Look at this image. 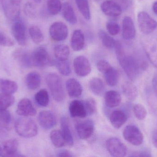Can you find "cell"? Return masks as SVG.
I'll return each instance as SVG.
<instances>
[{
  "label": "cell",
  "mask_w": 157,
  "mask_h": 157,
  "mask_svg": "<svg viewBox=\"0 0 157 157\" xmlns=\"http://www.w3.org/2000/svg\"><path fill=\"white\" fill-rule=\"evenodd\" d=\"M114 48L116 57L120 65L128 78L132 81L136 80L141 73L148 68L147 62L140 61L132 55L126 54L120 41H116Z\"/></svg>",
  "instance_id": "obj_1"
},
{
  "label": "cell",
  "mask_w": 157,
  "mask_h": 157,
  "mask_svg": "<svg viewBox=\"0 0 157 157\" xmlns=\"http://www.w3.org/2000/svg\"><path fill=\"white\" fill-rule=\"evenodd\" d=\"M16 131L18 135L24 138H31L38 133L36 123L28 117H21L17 120L15 124Z\"/></svg>",
  "instance_id": "obj_2"
},
{
  "label": "cell",
  "mask_w": 157,
  "mask_h": 157,
  "mask_svg": "<svg viewBox=\"0 0 157 157\" xmlns=\"http://www.w3.org/2000/svg\"><path fill=\"white\" fill-rule=\"evenodd\" d=\"M46 80L54 100L58 102L63 101L65 98V93L61 78L55 73H50L47 76Z\"/></svg>",
  "instance_id": "obj_3"
},
{
  "label": "cell",
  "mask_w": 157,
  "mask_h": 157,
  "mask_svg": "<svg viewBox=\"0 0 157 157\" xmlns=\"http://www.w3.org/2000/svg\"><path fill=\"white\" fill-rule=\"evenodd\" d=\"M141 42L148 60L157 68V34H144Z\"/></svg>",
  "instance_id": "obj_4"
},
{
  "label": "cell",
  "mask_w": 157,
  "mask_h": 157,
  "mask_svg": "<svg viewBox=\"0 0 157 157\" xmlns=\"http://www.w3.org/2000/svg\"><path fill=\"white\" fill-rule=\"evenodd\" d=\"M137 21L140 30L145 35L151 34L157 28V21L144 11L138 13Z\"/></svg>",
  "instance_id": "obj_5"
},
{
  "label": "cell",
  "mask_w": 157,
  "mask_h": 157,
  "mask_svg": "<svg viewBox=\"0 0 157 157\" xmlns=\"http://www.w3.org/2000/svg\"><path fill=\"white\" fill-rule=\"evenodd\" d=\"M123 136L125 140L133 145L140 146L144 142V137L140 129L133 125H129L124 128Z\"/></svg>",
  "instance_id": "obj_6"
},
{
  "label": "cell",
  "mask_w": 157,
  "mask_h": 157,
  "mask_svg": "<svg viewBox=\"0 0 157 157\" xmlns=\"http://www.w3.org/2000/svg\"><path fill=\"white\" fill-rule=\"evenodd\" d=\"M106 148L111 155L115 157H123L127 155L125 145L117 138H109L106 142Z\"/></svg>",
  "instance_id": "obj_7"
},
{
  "label": "cell",
  "mask_w": 157,
  "mask_h": 157,
  "mask_svg": "<svg viewBox=\"0 0 157 157\" xmlns=\"http://www.w3.org/2000/svg\"><path fill=\"white\" fill-rule=\"evenodd\" d=\"M21 0H2L5 14L7 18L14 21L19 18Z\"/></svg>",
  "instance_id": "obj_8"
},
{
  "label": "cell",
  "mask_w": 157,
  "mask_h": 157,
  "mask_svg": "<svg viewBox=\"0 0 157 157\" xmlns=\"http://www.w3.org/2000/svg\"><path fill=\"white\" fill-rule=\"evenodd\" d=\"M13 21L12 26V34L19 45L25 46L27 44V35L25 23L19 18Z\"/></svg>",
  "instance_id": "obj_9"
},
{
  "label": "cell",
  "mask_w": 157,
  "mask_h": 157,
  "mask_svg": "<svg viewBox=\"0 0 157 157\" xmlns=\"http://www.w3.org/2000/svg\"><path fill=\"white\" fill-rule=\"evenodd\" d=\"M32 65L39 67L47 66L50 63L49 55L43 47H39L31 54Z\"/></svg>",
  "instance_id": "obj_10"
},
{
  "label": "cell",
  "mask_w": 157,
  "mask_h": 157,
  "mask_svg": "<svg viewBox=\"0 0 157 157\" xmlns=\"http://www.w3.org/2000/svg\"><path fill=\"white\" fill-rule=\"evenodd\" d=\"M51 38L55 41H62L67 38L68 36V28L67 26L61 22L53 23L49 29Z\"/></svg>",
  "instance_id": "obj_11"
},
{
  "label": "cell",
  "mask_w": 157,
  "mask_h": 157,
  "mask_svg": "<svg viewBox=\"0 0 157 157\" xmlns=\"http://www.w3.org/2000/svg\"><path fill=\"white\" fill-rule=\"evenodd\" d=\"M75 129L80 139L87 140L91 137L94 132V123L90 120L80 121L75 124Z\"/></svg>",
  "instance_id": "obj_12"
},
{
  "label": "cell",
  "mask_w": 157,
  "mask_h": 157,
  "mask_svg": "<svg viewBox=\"0 0 157 157\" xmlns=\"http://www.w3.org/2000/svg\"><path fill=\"white\" fill-rule=\"evenodd\" d=\"M75 72L78 76L85 77L91 72V68L88 59L84 56H79L74 59L73 62Z\"/></svg>",
  "instance_id": "obj_13"
},
{
  "label": "cell",
  "mask_w": 157,
  "mask_h": 157,
  "mask_svg": "<svg viewBox=\"0 0 157 157\" xmlns=\"http://www.w3.org/2000/svg\"><path fill=\"white\" fill-rule=\"evenodd\" d=\"M18 146V141L15 139H9L0 142V156H17Z\"/></svg>",
  "instance_id": "obj_14"
},
{
  "label": "cell",
  "mask_w": 157,
  "mask_h": 157,
  "mask_svg": "<svg viewBox=\"0 0 157 157\" xmlns=\"http://www.w3.org/2000/svg\"><path fill=\"white\" fill-rule=\"evenodd\" d=\"M38 121L41 127L45 130H49L57 124L55 114L50 111H42L39 114Z\"/></svg>",
  "instance_id": "obj_15"
},
{
  "label": "cell",
  "mask_w": 157,
  "mask_h": 157,
  "mask_svg": "<svg viewBox=\"0 0 157 157\" xmlns=\"http://www.w3.org/2000/svg\"><path fill=\"white\" fill-rule=\"evenodd\" d=\"M16 112L20 116L28 117L35 116L37 113L32 102L27 98L23 99L19 101Z\"/></svg>",
  "instance_id": "obj_16"
},
{
  "label": "cell",
  "mask_w": 157,
  "mask_h": 157,
  "mask_svg": "<svg viewBox=\"0 0 157 157\" xmlns=\"http://www.w3.org/2000/svg\"><path fill=\"white\" fill-rule=\"evenodd\" d=\"M101 8L105 14L112 17L119 16L122 12L121 6L113 0H108L103 2Z\"/></svg>",
  "instance_id": "obj_17"
},
{
  "label": "cell",
  "mask_w": 157,
  "mask_h": 157,
  "mask_svg": "<svg viewBox=\"0 0 157 157\" xmlns=\"http://www.w3.org/2000/svg\"><path fill=\"white\" fill-rule=\"evenodd\" d=\"M135 26L132 18L125 16L122 21V37L126 40H131L136 36Z\"/></svg>",
  "instance_id": "obj_18"
},
{
  "label": "cell",
  "mask_w": 157,
  "mask_h": 157,
  "mask_svg": "<svg viewBox=\"0 0 157 157\" xmlns=\"http://www.w3.org/2000/svg\"><path fill=\"white\" fill-rule=\"evenodd\" d=\"M69 111L72 118L84 119L87 115L84 102L76 100H73L70 103Z\"/></svg>",
  "instance_id": "obj_19"
},
{
  "label": "cell",
  "mask_w": 157,
  "mask_h": 157,
  "mask_svg": "<svg viewBox=\"0 0 157 157\" xmlns=\"http://www.w3.org/2000/svg\"><path fill=\"white\" fill-rule=\"evenodd\" d=\"M66 88L68 95L72 98H79L82 95V87L75 78H70L66 82Z\"/></svg>",
  "instance_id": "obj_20"
},
{
  "label": "cell",
  "mask_w": 157,
  "mask_h": 157,
  "mask_svg": "<svg viewBox=\"0 0 157 157\" xmlns=\"http://www.w3.org/2000/svg\"><path fill=\"white\" fill-rule=\"evenodd\" d=\"M109 120L112 125L115 129H119L127 121V116L123 111L116 110L111 113Z\"/></svg>",
  "instance_id": "obj_21"
},
{
  "label": "cell",
  "mask_w": 157,
  "mask_h": 157,
  "mask_svg": "<svg viewBox=\"0 0 157 157\" xmlns=\"http://www.w3.org/2000/svg\"><path fill=\"white\" fill-rule=\"evenodd\" d=\"M105 105L108 108H114L118 107L121 102V96L118 91L109 90L105 94Z\"/></svg>",
  "instance_id": "obj_22"
},
{
  "label": "cell",
  "mask_w": 157,
  "mask_h": 157,
  "mask_svg": "<svg viewBox=\"0 0 157 157\" xmlns=\"http://www.w3.org/2000/svg\"><path fill=\"white\" fill-rule=\"evenodd\" d=\"M13 57L24 67H29L33 65L31 54L28 53L24 50L20 49L15 50L13 53Z\"/></svg>",
  "instance_id": "obj_23"
},
{
  "label": "cell",
  "mask_w": 157,
  "mask_h": 157,
  "mask_svg": "<svg viewBox=\"0 0 157 157\" xmlns=\"http://www.w3.org/2000/svg\"><path fill=\"white\" fill-rule=\"evenodd\" d=\"M122 90L126 98L130 101H134L138 96L137 88L131 82L126 81L122 85Z\"/></svg>",
  "instance_id": "obj_24"
},
{
  "label": "cell",
  "mask_w": 157,
  "mask_h": 157,
  "mask_svg": "<svg viewBox=\"0 0 157 157\" xmlns=\"http://www.w3.org/2000/svg\"><path fill=\"white\" fill-rule=\"evenodd\" d=\"M72 48L75 51L81 50L85 45V37L80 29L75 30L71 41Z\"/></svg>",
  "instance_id": "obj_25"
},
{
  "label": "cell",
  "mask_w": 157,
  "mask_h": 157,
  "mask_svg": "<svg viewBox=\"0 0 157 157\" xmlns=\"http://www.w3.org/2000/svg\"><path fill=\"white\" fill-rule=\"evenodd\" d=\"M60 123L61 132L64 137L65 143L69 146H72L74 145L73 137L67 119L65 117H63L61 119Z\"/></svg>",
  "instance_id": "obj_26"
},
{
  "label": "cell",
  "mask_w": 157,
  "mask_h": 157,
  "mask_svg": "<svg viewBox=\"0 0 157 157\" xmlns=\"http://www.w3.org/2000/svg\"><path fill=\"white\" fill-rule=\"evenodd\" d=\"M89 87L92 93L97 96H101L105 90V85L103 81L98 77L92 78L89 83Z\"/></svg>",
  "instance_id": "obj_27"
},
{
  "label": "cell",
  "mask_w": 157,
  "mask_h": 157,
  "mask_svg": "<svg viewBox=\"0 0 157 157\" xmlns=\"http://www.w3.org/2000/svg\"><path fill=\"white\" fill-rule=\"evenodd\" d=\"M63 15L64 19L71 25L77 23V18L72 6L69 2H65L62 6Z\"/></svg>",
  "instance_id": "obj_28"
},
{
  "label": "cell",
  "mask_w": 157,
  "mask_h": 157,
  "mask_svg": "<svg viewBox=\"0 0 157 157\" xmlns=\"http://www.w3.org/2000/svg\"><path fill=\"white\" fill-rule=\"evenodd\" d=\"M27 86L30 90L38 88L41 84V76L37 72H31L27 75L26 78Z\"/></svg>",
  "instance_id": "obj_29"
},
{
  "label": "cell",
  "mask_w": 157,
  "mask_h": 157,
  "mask_svg": "<svg viewBox=\"0 0 157 157\" xmlns=\"http://www.w3.org/2000/svg\"><path fill=\"white\" fill-rule=\"evenodd\" d=\"M18 89L17 84L8 79H0V90L2 93L13 94Z\"/></svg>",
  "instance_id": "obj_30"
},
{
  "label": "cell",
  "mask_w": 157,
  "mask_h": 157,
  "mask_svg": "<svg viewBox=\"0 0 157 157\" xmlns=\"http://www.w3.org/2000/svg\"><path fill=\"white\" fill-rule=\"evenodd\" d=\"M54 53L57 60L62 61H67L70 56V48L65 44L58 45L54 48Z\"/></svg>",
  "instance_id": "obj_31"
},
{
  "label": "cell",
  "mask_w": 157,
  "mask_h": 157,
  "mask_svg": "<svg viewBox=\"0 0 157 157\" xmlns=\"http://www.w3.org/2000/svg\"><path fill=\"white\" fill-rule=\"evenodd\" d=\"M104 75L105 81L108 85L114 87L118 84L119 81V73L117 69L113 67Z\"/></svg>",
  "instance_id": "obj_32"
},
{
  "label": "cell",
  "mask_w": 157,
  "mask_h": 157,
  "mask_svg": "<svg viewBox=\"0 0 157 157\" xmlns=\"http://www.w3.org/2000/svg\"><path fill=\"white\" fill-rule=\"evenodd\" d=\"M50 138L53 145L57 148H60L66 144L62 133L59 130L52 131L50 133Z\"/></svg>",
  "instance_id": "obj_33"
},
{
  "label": "cell",
  "mask_w": 157,
  "mask_h": 157,
  "mask_svg": "<svg viewBox=\"0 0 157 157\" xmlns=\"http://www.w3.org/2000/svg\"><path fill=\"white\" fill-rule=\"evenodd\" d=\"M35 99L37 104L40 107H47L49 102L48 93L45 89H40L37 92L35 95Z\"/></svg>",
  "instance_id": "obj_34"
},
{
  "label": "cell",
  "mask_w": 157,
  "mask_h": 157,
  "mask_svg": "<svg viewBox=\"0 0 157 157\" xmlns=\"http://www.w3.org/2000/svg\"><path fill=\"white\" fill-rule=\"evenodd\" d=\"M15 97L12 94L2 93L0 94V110H6L13 104Z\"/></svg>",
  "instance_id": "obj_35"
},
{
  "label": "cell",
  "mask_w": 157,
  "mask_h": 157,
  "mask_svg": "<svg viewBox=\"0 0 157 157\" xmlns=\"http://www.w3.org/2000/svg\"><path fill=\"white\" fill-rule=\"evenodd\" d=\"M29 34L30 37L34 43L38 44L44 40V36L40 29L37 26H32L29 28Z\"/></svg>",
  "instance_id": "obj_36"
},
{
  "label": "cell",
  "mask_w": 157,
  "mask_h": 157,
  "mask_svg": "<svg viewBox=\"0 0 157 157\" xmlns=\"http://www.w3.org/2000/svg\"><path fill=\"white\" fill-rule=\"evenodd\" d=\"M79 12L86 20L90 19V13L88 0H75Z\"/></svg>",
  "instance_id": "obj_37"
},
{
  "label": "cell",
  "mask_w": 157,
  "mask_h": 157,
  "mask_svg": "<svg viewBox=\"0 0 157 157\" xmlns=\"http://www.w3.org/2000/svg\"><path fill=\"white\" fill-rule=\"evenodd\" d=\"M99 37L104 47L107 49H113L114 48L116 41L107 32L103 30H100Z\"/></svg>",
  "instance_id": "obj_38"
},
{
  "label": "cell",
  "mask_w": 157,
  "mask_h": 157,
  "mask_svg": "<svg viewBox=\"0 0 157 157\" xmlns=\"http://www.w3.org/2000/svg\"><path fill=\"white\" fill-rule=\"evenodd\" d=\"M54 64L58 71L62 75L67 76L71 73V65L67 61H62L57 60L54 62Z\"/></svg>",
  "instance_id": "obj_39"
},
{
  "label": "cell",
  "mask_w": 157,
  "mask_h": 157,
  "mask_svg": "<svg viewBox=\"0 0 157 157\" xmlns=\"http://www.w3.org/2000/svg\"><path fill=\"white\" fill-rule=\"evenodd\" d=\"M62 8V5L60 0H48L47 9L50 14L55 15Z\"/></svg>",
  "instance_id": "obj_40"
},
{
  "label": "cell",
  "mask_w": 157,
  "mask_h": 157,
  "mask_svg": "<svg viewBox=\"0 0 157 157\" xmlns=\"http://www.w3.org/2000/svg\"><path fill=\"white\" fill-rule=\"evenodd\" d=\"M135 116L137 120H143L146 118L147 112L144 105L141 104H136L133 108Z\"/></svg>",
  "instance_id": "obj_41"
},
{
  "label": "cell",
  "mask_w": 157,
  "mask_h": 157,
  "mask_svg": "<svg viewBox=\"0 0 157 157\" xmlns=\"http://www.w3.org/2000/svg\"><path fill=\"white\" fill-rule=\"evenodd\" d=\"M83 102L87 115H93L96 112L97 110V103L94 99L89 98L87 99Z\"/></svg>",
  "instance_id": "obj_42"
},
{
  "label": "cell",
  "mask_w": 157,
  "mask_h": 157,
  "mask_svg": "<svg viewBox=\"0 0 157 157\" xmlns=\"http://www.w3.org/2000/svg\"><path fill=\"white\" fill-rule=\"evenodd\" d=\"M12 121V116L8 111L6 109L0 110V122L9 129Z\"/></svg>",
  "instance_id": "obj_43"
},
{
  "label": "cell",
  "mask_w": 157,
  "mask_h": 157,
  "mask_svg": "<svg viewBox=\"0 0 157 157\" xmlns=\"http://www.w3.org/2000/svg\"><path fill=\"white\" fill-rule=\"evenodd\" d=\"M25 14L30 18H34L36 17L37 10L35 6L31 2L25 4L24 6Z\"/></svg>",
  "instance_id": "obj_44"
},
{
  "label": "cell",
  "mask_w": 157,
  "mask_h": 157,
  "mask_svg": "<svg viewBox=\"0 0 157 157\" xmlns=\"http://www.w3.org/2000/svg\"><path fill=\"white\" fill-rule=\"evenodd\" d=\"M106 28L109 33L112 36L117 35L120 32V26L116 22L113 21L108 22L106 25Z\"/></svg>",
  "instance_id": "obj_45"
},
{
  "label": "cell",
  "mask_w": 157,
  "mask_h": 157,
  "mask_svg": "<svg viewBox=\"0 0 157 157\" xmlns=\"http://www.w3.org/2000/svg\"><path fill=\"white\" fill-rule=\"evenodd\" d=\"M97 66L98 70L103 74L107 73L113 67L109 62L104 60L99 61L97 63Z\"/></svg>",
  "instance_id": "obj_46"
},
{
  "label": "cell",
  "mask_w": 157,
  "mask_h": 157,
  "mask_svg": "<svg viewBox=\"0 0 157 157\" xmlns=\"http://www.w3.org/2000/svg\"><path fill=\"white\" fill-rule=\"evenodd\" d=\"M14 45L13 40L0 31V46L12 47Z\"/></svg>",
  "instance_id": "obj_47"
},
{
  "label": "cell",
  "mask_w": 157,
  "mask_h": 157,
  "mask_svg": "<svg viewBox=\"0 0 157 157\" xmlns=\"http://www.w3.org/2000/svg\"><path fill=\"white\" fill-rule=\"evenodd\" d=\"M130 157H151V153L148 151H136L131 153Z\"/></svg>",
  "instance_id": "obj_48"
},
{
  "label": "cell",
  "mask_w": 157,
  "mask_h": 157,
  "mask_svg": "<svg viewBox=\"0 0 157 157\" xmlns=\"http://www.w3.org/2000/svg\"><path fill=\"white\" fill-rule=\"evenodd\" d=\"M118 1L117 2L118 4L121 6H123V7H126L129 6V5L131 4L132 0H117Z\"/></svg>",
  "instance_id": "obj_49"
},
{
  "label": "cell",
  "mask_w": 157,
  "mask_h": 157,
  "mask_svg": "<svg viewBox=\"0 0 157 157\" xmlns=\"http://www.w3.org/2000/svg\"><path fill=\"white\" fill-rule=\"evenodd\" d=\"M152 141L155 147L157 148V129L153 131L152 135Z\"/></svg>",
  "instance_id": "obj_50"
},
{
  "label": "cell",
  "mask_w": 157,
  "mask_h": 157,
  "mask_svg": "<svg viewBox=\"0 0 157 157\" xmlns=\"http://www.w3.org/2000/svg\"><path fill=\"white\" fill-rule=\"evenodd\" d=\"M57 156L58 157H73V155L71 153L67 150H63L58 153Z\"/></svg>",
  "instance_id": "obj_51"
},
{
  "label": "cell",
  "mask_w": 157,
  "mask_h": 157,
  "mask_svg": "<svg viewBox=\"0 0 157 157\" xmlns=\"http://www.w3.org/2000/svg\"><path fill=\"white\" fill-rule=\"evenodd\" d=\"M8 130H9V129L0 122V135H5Z\"/></svg>",
  "instance_id": "obj_52"
},
{
  "label": "cell",
  "mask_w": 157,
  "mask_h": 157,
  "mask_svg": "<svg viewBox=\"0 0 157 157\" xmlns=\"http://www.w3.org/2000/svg\"><path fill=\"white\" fill-rule=\"evenodd\" d=\"M152 84L154 91L157 96V73L154 75L152 80Z\"/></svg>",
  "instance_id": "obj_53"
},
{
  "label": "cell",
  "mask_w": 157,
  "mask_h": 157,
  "mask_svg": "<svg viewBox=\"0 0 157 157\" xmlns=\"http://www.w3.org/2000/svg\"><path fill=\"white\" fill-rule=\"evenodd\" d=\"M152 8H153V12L155 13V14L157 15V1H155L153 3Z\"/></svg>",
  "instance_id": "obj_54"
},
{
  "label": "cell",
  "mask_w": 157,
  "mask_h": 157,
  "mask_svg": "<svg viewBox=\"0 0 157 157\" xmlns=\"http://www.w3.org/2000/svg\"><path fill=\"white\" fill-rule=\"evenodd\" d=\"M36 2L40 3L42 1V0H34Z\"/></svg>",
  "instance_id": "obj_55"
}]
</instances>
